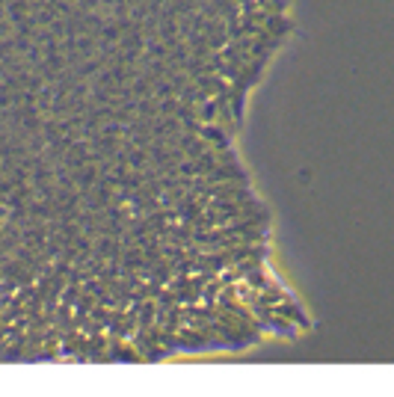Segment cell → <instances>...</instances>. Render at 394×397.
I'll return each mask as SVG.
<instances>
[{"label":"cell","mask_w":394,"mask_h":397,"mask_svg":"<svg viewBox=\"0 0 394 397\" xmlns=\"http://www.w3.org/2000/svg\"><path fill=\"white\" fill-rule=\"evenodd\" d=\"M264 30L276 39H284L293 33V21L288 15H276V12H267V21H264Z\"/></svg>","instance_id":"6da1fadb"}]
</instances>
